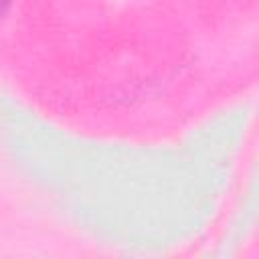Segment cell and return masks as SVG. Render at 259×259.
<instances>
[{"label":"cell","mask_w":259,"mask_h":259,"mask_svg":"<svg viewBox=\"0 0 259 259\" xmlns=\"http://www.w3.org/2000/svg\"><path fill=\"white\" fill-rule=\"evenodd\" d=\"M10 2H12V0H0V16H2V14H4L6 10H8Z\"/></svg>","instance_id":"obj_1"}]
</instances>
